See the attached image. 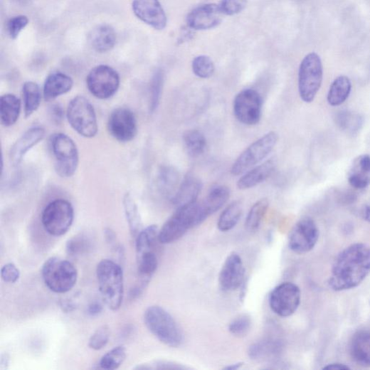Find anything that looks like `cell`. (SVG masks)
I'll return each mask as SVG.
<instances>
[{
  "label": "cell",
  "instance_id": "13",
  "mask_svg": "<svg viewBox=\"0 0 370 370\" xmlns=\"http://www.w3.org/2000/svg\"><path fill=\"white\" fill-rule=\"evenodd\" d=\"M301 301V291L295 284L285 282L277 286L270 293L269 304L276 314L287 317L298 309Z\"/></svg>",
  "mask_w": 370,
  "mask_h": 370
},
{
  "label": "cell",
  "instance_id": "14",
  "mask_svg": "<svg viewBox=\"0 0 370 370\" xmlns=\"http://www.w3.org/2000/svg\"><path fill=\"white\" fill-rule=\"evenodd\" d=\"M319 238V229L315 222L306 217L299 221L293 228L289 239L290 248L297 254L311 251Z\"/></svg>",
  "mask_w": 370,
  "mask_h": 370
},
{
  "label": "cell",
  "instance_id": "18",
  "mask_svg": "<svg viewBox=\"0 0 370 370\" xmlns=\"http://www.w3.org/2000/svg\"><path fill=\"white\" fill-rule=\"evenodd\" d=\"M223 15L218 6L206 4L192 11L188 16L187 23L194 30L211 29L221 23Z\"/></svg>",
  "mask_w": 370,
  "mask_h": 370
},
{
  "label": "cell",
  "instance_id": "4",
  "mask_svg": "<svg viewBox=\"0 0 370 370\" xmlns=\"http://www.w3.org/2000/svg\"><path fill=\"white\" fill-rule=\"evenodd\" d=\"M41 275L46 287L57 294H65L76 285L78 270L68 260L52 257L43 263Z\"/></svg>",
  "mask_w": 370,
  "mask_h": 370
},
{
  "label": "cell",
  "instance_id": "23",
  "mask_svg": "<svg viewBox=\"0 0 370 370\" xmlns=\"http://www.w3.org/2000/svg\"><path fill=\"white\" fill-rule=\"evenodd\" d=\"M117 36L114 28L107 24H102L92 29L88 36V41L92 48L103 53L112 51L116 44Z\"/></svg>",
  "mask_w": 370,
  "mask_h": 370
},
{
  "label": "cell",
  "instance_id": "6",
  "mask_svg": "<svg viewBox=\"0 0 370 370\" xmlns=\"http://www.w3.org/2000/svg\"><path fill=\"white\" fill-rule=\"evenodd\" d=\"M67 118L74 130L84 137H94L98 132L95 110L82 96L76 97L70 101L67 110Z\"/></svg>",
  "mask_w": 370,
  "mask_h": 370
},
{
  "label": "cell",
  "instance_id": "24",
  "mask_svg": "<svg viewBox=\"0 0 370 370\" xmlns=\"http://www.w3.org/2000/svg\"><path fill=\"white\" fill-rule=\"evenodd\" d=\"M230 191L224 185L213 188L205 200L199 204L200 216L202 223L211 215L221 209L228 201Z\"/></svg>",
  "mask_w": 370,
  "mask_h": 370
},
{
  "label": "cell",
  "instance_id": "46",
  "mask_svg": "<svg viewBox=\"0 0 370 370\" xmlns=\"http://www.w3.org/2000/svg\"><path fill=\"white\" fill-rule=\"evenodd\" d=\"M28 23V19L24 16H18L11 18L7 23V31L11 38L16 39Z\"/></svg>",
  "mask_w": 370,
  "mask_h": 370
},
{
  "label": "cell",
  "instance_id": "1",
  "mask_svg": "<svg viewBox=\"0 0 370 370\" xmlns=\"http://www.w3.org/2000/svg\"><path fill=\"white\" fill-rule=\"evenodd\" d=\"M370 273V246L356 243L348 247L336 258L329 284L334 291L359 286Z\"/></svg>",
  "mask_w": 370,
  "mask_h": 370
},
{
  "label": "cell",
  "instance_id": "40",
  "mask_svg": "<svg viewBox=\"0 0 370 370\" xmlns=\"http://www.w3.org/2000/svg\"><path fill=\"white\" fill-rule=\"evenodd\" d=\"M164 83V75L162 70H157L151 81L150 85V112H154L160 103L163 87Z\"/></svg>",
  "mask_w": 370,
  "mask_h": 370
},
{
  "label": "cell",
  "instance_id": "30",
  "mask_svg": "<svg viewBox=\"0 0 370 370\" xmlns=\"http://www.w3.org/2000/svg\"><path fill=\"white\" fill-rule=\"evenodd\" d=\"M352 90L350 79L345 75L337 78L332 83L327 97L329 104L332 107L343 105L349 98Z\"/></svg>",
  "mask_w": 370,
  "mask_h": 370
},
{
  "label": "cell",
  "instance_id": "28",
  "mask_svg": "<svg viewBox=\"0 0 370 370\" xmlns=\"http://www.w3.org/2000/svg\"><path fill=\"white\" fill-rule=\"evenodd\" d=\"M21 110V100L14 95H6L0 99V115L5 127H11L18 121Z\"/></svg>",
  "mask_w": 370,
  "mask_h": 370
},
{
  "label": "cell",
  "instance_id": "19",
  "mask_svg": "<svg viewBox=\"0 0 370 370\" xmlns=\"http://www.w3.org/2000/svg\"><path fill=\"white\" fill-rule=\"evenodd\" d=\"M45 130L41 127L28 130L12 147L10 152L11 162L18 165L26 154L43 140Z\"/></svg>",
  "mask_w": 370,
  "mask_h": 370
},
{
  "label": "cell",
  "instance_id": "32",
  "mask_svg": "<svg viewBox=\"0 0 370 370\" xmlns=\"http://www.w3.org/2000/svg\"><path fill=\"white\" fill-rule=\"evenodd\" d=\"M123 206L130 235L133 238H136L143 230L142 221L137 206L130 194L125 196Z\"/></svg>",
  "mask_w": 370,
  "mask_h": 370
},
{
  "label": "cell",
  "instance_id": "8",
  "mask_svg": "<svg viewBox=\"0 0 370 370\" xmlns=\"http://www.w3.org/2000/svg\"><path fill=\"white\" fill-rule=\"evenodd\" d=\"M322 65L319 56L312 53L302 60L299 70V92L305 103L314 101L322 81Z\"/></svg>",
  "mask_w": 370,
  "mask_h": 370
},
{
  "label": "cell",
  "instance_id": "53",
  "mask_svg": "<svg viewBox=\"0 0 370 370\" xmlns=\"http://www.w3.org/2000/svg\"><path fill=\"white\" fill-rule=\"evenodd\" d=\"M323 369H339V370H342V369H349V366L343 364H329L325 367H323Z\"/></svg>",
  "mask_w": 370,
  "mask_h": 370
},
{
  "label": "cell",
  "instance_id": "54",
  "mask_svg": "<svg viewBox=\"0 0 370 370\" xmlns=\"http://www.w3.org/2000/svg\"><path fill=\"white\" fill-rule=\"evenodd\" d=\"M363 213L364 218L370 223V203L365 206Z\"/></svg>",
  "mask_w": 370,
  "mask_h": 370
},
{
  "label": "cell",
  "instance_id": "31",
  "mask_svg": "<svg viewBox=\"0 0 370 370\" xmlns=\"http://www.w3.org/2000/svg\"><path fill=\"white\" fill-rule=\"evenodd\" d=\"M179 174L173 166H162L158 174L157 184L161 193L167 197H174L177 191Z\"/></svg>",
  "mask_w": 370,
  "mask_h": 370
},
{
  "label": "cell",
  "instance_id": "55",
  "mask_svg": "<svg viewBox=\"0 0 370 370\" xmlns=\"http://www.w3.org/2000/svg\"><path fill=\"white\" fill-rule=\"evenodd\" d=\"M243 362H239V363H236V364H231L229 366H226L224 369H230V370H236V369H239L240 368H241L243 366Z\"/></svg>",
  "mask_w": 370,
  "mask_h": 370
},
{
  "label": "cell",
  "instance_id": "35",
  "mask_svg": "<svg viewBox=\"0 0 370 370\" xmlns=\"http://www.w3.org/2000/svg\"><path fill=\"white\" fill-rule=\"evenodd\" d=\"M243 214V206L240 201H235L229 204L221 213L218 228L220 231H228L234 228L238 223Z\"/></svg>",
  "mask_w": 370,
  "mask_h": 370
},
{
  "label": "cell",
  "instance_id": "25",
  "mask_svg": "<svg viewBox=\"0 0 370 370\" xmlns=\"http://www.w3.org/2000/svg\"><path fill=\"white\" fill-rule=\"evenodd\" d=\"M275 166L274 162L268 160L255 167L238 180V188L240 190H248L256 187L272 175Z\"/></svg>",
  "mask_w": 370,
  "mask_h": 370
},
{
  "label": "cell",
  "instance_id": "10",
  "mask_svg": "<svg viewBox=\"0 0 370 370\" xmlns=\"http://www.w3.org/2000/svg\"><path fill=\"white\" fill-rule=\"evenodd\" d=\"M279 135L270 132L248 147L237 159L231 169V174L238 176L265 159L273 150Z\"/></svg>",
  "mask_w": 370,
  "mask_h": 370
},
{
  "label": "cell",
  "instance_id": "26",
  "mask_svg": "<svg viewBox=\"0 0 370 370\" xmlns=\"http://www.w3.org/2000/svg\"><path fill=\"white\" fill-rule=\"evenodd\" d=\"M350 352L353 359L361 366H370V332H357L352 338Z\"/></svg>",
  "mask_w": 370,
  "mask_h": 370
},
{
  "label": "cell",
  "instance_id": "21",
  "mask_svg": "<svg viewBox=\"0 0 370 370\" xmlns=\"http://www.w3.org/2000/svg\"><path fill=\"white\" fill-rule=\"evenodd\" d=\"M348 181L356 190L366 189L370 185V155L357 157L349 170Z\"/></svg>",
  "mask_w": 370,
  "mask_h": 370
},
{
  "label": "cell",
  "instance_id": "37",
  "mask_svg": "<svg viewBox=\"0 0 370 370\" xmlns=\"http://www.w3.org/2000/svg\"><path fill=\"white\" fill-rule=\"evenodd\" d=\"M337 126L348 134H356L362 127L363 118L357 113L350 111H342L337 117Z\"/></svg>",
  "mask_w": 370,
  "mask_h": 370
},
{
  "label": "cell",
  "instance_id": "9",
  "mask_svg": "<svg viewBox=\"0 0 370 370\" xmlns=\"http://www.w3.org/2000/svg\"><path fill=\"white\" fill-rule=\"evenodd\" d=\"M51 148L57 173L62 177L74 175L78 166L79 155L73 139L63 133L56 134L52 137Z\"/></svg>",
  "mask_w": 370,
  "mask_h": 370
},
{
  "label": "cell",
  "instance_id": "48",
  "mask_svg": "<svg viewBox=\"0 0 370 370\" xmlns=\"http://www.w3.org/2000/svg\"><path fill=\"white\" fill-rule=\"evenodd\" d=\"M103 311V306L98 302L90 303L87 308V313L91 317H97Z\"/></svg>",
  "mask_w": 370,
  "mask_h": 370
},
{
  "label": "cell",
  "instance_id": "44",
  "mask_svg": "<svg viewBox=\"0 0 370 370\" xmlns=\"http://www.w3.org/2000/svg\"><path fill=\"white\" fill-rule=\"evenodd\" d=\"M251 327V319L248 315H241L229 324L228 331L235 336H244Z\"/></svg>",
  "mask_w": 370,
  "mask_h": 370
},
{
  "label": "cell",
  "instance_id": "43",
  "mask_svg": "<svg viewBox=\"0 0 370 370\" xmlns=\"http://www.w3.org/2000/svg\"><path fill=\"white\" fill-rule=\"evenodd\" d=\"M110 338V329L108 326L105 325L99 328L90 337L88 346L91 349L99 351L107 346Z\"/></svg>",
  "mask_w": 370,
  "mask_h": 370
},
{
  "label": "cell",
  "instance_id": "5",
  "mask_svg": "<svg viewBox=\"0 0 370 370\" xmlns=\"http://www.w3.org/2000/svg\"><path fill=\"white\" fill-rule=\"evenodd\" d=\"M201 223L199 204L197 202L177 208L159 230V242L162 245L173 243L182 238L189 229Z\"/></svg>",
  "mask_w": 370,
  "mask_h": 370
},
{
  "label": "cell",
  "instance_id": "41",
  "mask_svg": "<svg viewBox=\"0 0 370 370\" xmlns=\"http://www.w3.org/2000/svg\"><path fill=\"white\" fill-rule=\"evenodd\" d=\"M91 241L85 235H78L66 244V252L70 257H78L87 253L91 248Z\"/></svg>",
  "mask_w": 370,
  "mask_h": 370
},
{
  "label": "cell",
  "instance_id": "47",
  "mask_svg": "<svg viewBox=\"0 0 370 370\" xmlns=\"http://www.w3.org/2000/svg\"><path fill=\"white\" fill-rule=\"evenodd\" d=\"M21 273L17 266L12 263H8L1 268L2 280L9 284H15L19 280Z\"/></svg>",
  "mask_w": 370,
  "mask_h": 370
},
{
  "label": "cell",
  "instance_id": "16",
  "mask_svg": "<svg viewBox=\"0 0 370 370\" xmlns=\"http://www.w3.org/2000/svg\"><path fill=\"white\" fill-rule=\"evenodd\" d=\"M245 270L241 257L236 253L230 254L219 273L218 283L224 292H233L245 281Z\"/></svg>",
  "mask_w": 370,
  "mask_h": 370
},
{
  "label": "cell",
  "instance_id": "15",
  "mask_svg": "<svg viewBox=\"0 0 370 370\" xmlns=\"http://www.w3.org/2000/svg\"><path fill=\"white\" fill-rule=\"evenodd\" d=\"M108 130L117 141L122 143L133 140L137 132V120L134 113L127 108L115 110L108 121Z\"/></svg>",
  "mask_w": 370,
  "mask_h": 370
},
{
  "label": "cell",
  "instance_id": "36",
  "mask_svg": "<svg viewBox=\"0 0 370 370\" xmlns=\"http://www.w3.org/2000/svg\"><path fill=\"white\" fill-rule=\"evenodd\" d=\"M183 141L188 153L193 157L202 155L206 149V139L197 130H187L183 134Z\"/></svg>",
  "mask_w": 370,
  "mask_h": 370
},
{
  "label": "cell",
  "instance_id": "29",
  "mask_svg": "<svg viewBox=\"0 0 370 370\" xmlns=\"http://www.w3.org/2000/svg\"><path fill=\"white\" fill-rule=\"evenodd\" d=\"M282 349L280 341L267 339L256 342L248 350L249 356L254 360L268 359L280 354Z\"/></svg>",
  "mask_w": 370,
  "mask_h": 370
},
{
  "label": "cell",
  "instance_id": "7",
  "mask_svg": "<svg viewBox=\"0 0 370 370\" xmlns=\"http://www.w3.org/2000/svg\"><path fill=\"white\" fill-rule=\"evenodd\" d=\"M74 221V209L72 204L64 199H57L43 209L41 215L42 225L48 234L54 237L65 235Z\"/></svg>",
  "mask_w": 370,
  "mask_h": 370
},
{
  "label": "cell",
  "instance_id": "39",
  "mask_svg": "<svg viewBox=\"0 0 370 370\" xmlns=\"http://www.w3.org/2000/svg\"><path fill=\"white\" fill-rule=\"evenodd\" d=\"M127 357L126 349L122 346L115 347L105 354L100 361V368L105 370L118 369Z\"/></svg>",
  "mask_w": 370,
  "mask_h": 370
},
{
  "label": "cell",
  "instance_id": "22",
  "mask_svg": "<svg viewBox=\"0 0 370 370\" xmlns=\"http://www.w3.org/2000/svg\"><path fill=\"white\" fill-rule=\"evenodd\" d=\"M73 86V79L63 73H54L46 78L43 85L45 101H52L67 94Z\"/></svg>",
  "mask_w": 370,
  "mask_h": 370
},
{
  "label": "cell",
  "instance_id": "27",
  "mask_svg": "<svg viewBox=\"0 0 370 370\" xmlns=\"http://www.w3.org/2000/svg\"><path fill=\"white\" fill-rule=\"evenodd\" d=\"M137 273L141 280L139 285L146 289L158 268V258L155 251H149L137 255Z\"/></svg>",
  "mask_w": 370,
  "mask_h": 370
},
{
  "label": "cell",
  "instance_id": "11",
  "mask_svg": "<svg viewBox=\"0 0 370 370\" xmlns=\"http://www.w3.org/2000/svg\"><path fill=\"white\" fill-rule=\"evenodd\" d=\"M86 83L92 96L100 100H107L117 92L120 78L112 68L100 65L90 70L87 76Z\"/></svg>",
  "mask_w": 370,
  "mask_h": 370
},
{
  "label": "cell",
  "instance_id": "34",
  "mask_svg": "<svg viewBox=\"0 0 370 370\" xmlns=\"http://www.w3.org/2000/svg\"><path fill=\"white\" fill-rule=\"evenodd\" d=\"M159 230L157 225H152L143 229L135 238L137 255L154 251L158 243Z\"/></svg>",
  "mask_w": 370,
  "mask_h": 370
},
{
  "label": "cell",
  "instance_id": "33",
  "mask_svg": "<svg viewBox=\"0 0 370 370\" xmlns=\"http://www.w3.org/2000/svg\"><path fill=\"white\" fill-rule=\"evenodd\" d=\"M23 99L25 116L28 118L38 109L41 104V90L36 83L27 81L23 84Z\"/></svg>",
  "mask_w": 370,
  "mask_h": 370
},
{
  "label": "cell",
  "instance_id": "38",
  "mask_svg": "<svg viewBox=\"0 0 370 370\" xmlns=\"http://www.w3.org/2000/svg\"><path fill=\"white\" fill-rule=\"evenodd\" d=\"M269 206L268 199L257 201L250 208L247 216L245 226L248 231H255L260 227Z\"/></svg>",
  "mask_w": 370,
  "mask_h": 370
},
{
  "label": "cell",
  "instance_id": "51",
  "mask_svg": "<svg viewBox=\"0 0 370 370\" xmlns=\"http://www.w3.org/2000/svg\"><path fill=\"white\" fill-rule=\"evenodd\" d=\"M51 115L53 118L59 122L60 120H62L63 116V111L62 107L58 105H53Z\"/></svg>",
  "mask_w": 370,
  "mask_h": 370
},
{
  "label": "cell",
  "instance_id": "50",
  "mask_svg": "<svg viewBox=\"0 0 370 370\" xmlns=\"http://www.w3.org/2000/svg\"><path fill=\"white\" fill-rule=\"evenodd\" d=\"M105 238L106 242L109 245H110L112 246H115V247L117 246L116 245L117 236H116L115 231L112 228H107L105 229Z\"/></svg>",
  "mask_w": 370,
  "mask_h": 370
},
{
  "label": "cell",
  "instance_id": "3",
  "mask_svg": "<svg viewBox=\"0 0 370 370\" xmlns=\"http://www.w3.org/2000/svg\"><path fill=\"white\" fill-rule=\"evenodd\" d=\"M144 322L149 331L164 344L176 348L182 344L183 334L178 324L162 307H149L144 313Z\"/></svg>",
  "mask_w": 370,
  "mask_h": 370
},
{
  "label": "cell",
  "instance_id": "12",
  "mask_svg": "<svg viewBox=\"0 0 370 370\" xmlns=\"http://www.w3.org/2000/svg\"><path fill=\"white\" fill-rule=\"evenodd\" d=\"M263 100L259 92L251 88L242 90L234 100V114L245 125L259 123L262 115Z\"/></svg>",
  "mask_w": 370,
  "mask_h": 370
},
{
  "label": "cell",
  "instance_id": "52",
  "mask_svg": "<svg viewBox=\"0 0 370 370\" xmlns=\"http://www.w3.org/2000/svg\"><path fill=\"white\" fill-rule=\"evenodd\" d=\"M11 357L8 353H3L0 356V369H8L10 365Z\"/></svg>",
  "mask_w": 370,
  "mask_h": 370
},
{
  "label": "cell",
  "instance_id": "2",
  "mask_svg": "<svg viewBox=\"0 0 370 370\" xmlns=\"http://www.w3.org/2000/svg\"><path fill=\"white\" fill-rule=\"evenodd\" d=\"M100 292L106 305L117 311L122 305L124 297L123 270L120 264L105 259L97 268Z\"/></svg>",
  "mask_w": 370,
  "mask_h": 370
},
{
  "label": "cell",
  "instance_id": "49",
  "mask_svg": "<svg viewBox=\"0 0 370 370\" xmlns=\"http://www.w3.org/2000/svg\"><path fill=\"white\" fill-rule=\"evenodd\" d=\"M60 306L63 312L69 313L73 312L76 307V302L71 299H64L60 302Z\"/></svg>",
  "mask_w": 370,
  "mask_h": 370
},
{
  "label": "cell",
  "instance_id": "42",
  "mask_svg": "<svg viewBox=\"0 0 370 370\" xmlns=\"http://www.w3.org/2000/svg\"><path fill=\"white\" fill-rule=\"evenodd\" d=\"M194 74L200 78H209L215 71V65L212 60L205 56L196 58L192 64Z\"/></svg>",
  "mask_w": 370,
  "mask_h": 370
},
{
  "label": "cell",
  "instance_id": "20",
  "mask_svg": "<svg viewBox=\"0 0 370 370\" xmlns=\"http://www.w3.org/2000/svg\"><path fill=\"white\" fill-rule=\"evenodd\" d=\"M202 187L203 184L199 178L189 174L184 179L171 199L173 204L177 208L196 203Z\"/></svg>",
  "mask_w": 370,
  "mask_h": 370
},
{
  "label": "cell",
  "instance_id": "45",
  "mask_svg": "<svg viewBox=\"0 0 370 370\" xmlns=\"http://www.w3.org/2000/svg\"><path fill=\"white\" fill-rule=\"evenodd\" d=\"M248 0H221L219 8L223 15L234 16L243 11Z\"/></svg>",
  "mask_w": 370,
  "mask_h": 370
},
{
  "label": "cell",
  "instance_id": "17",
  "mask_svg": "<svg viewBox=\"0 0 370 370\" xmlns=\"http://www.w3.org/2000/svg\"><path fill=\"white\" fill-rule=\"evenodd\" d=\"M132 11L139 19L157 30L166 26V16L159 0H133Z\"/></svg>",
  "mask_w": 370,
  "mask_h": 370
}]
</instances>
